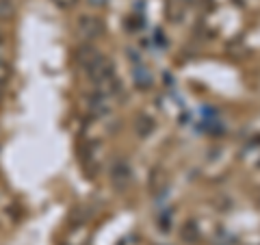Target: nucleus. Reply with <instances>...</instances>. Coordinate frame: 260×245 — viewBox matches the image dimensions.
<instances>
[{
	"mask_svg": "<svg viewBox=\"0 0 260 245\" xmlns=\"http://www.w3.org/2000/svg\"><path fill=\"white\" fill-rule=\"evenodd\" d=\"M89 3H91V5H104L107 0H89Z\"/></svg>",
	"mask_w": 260,
	"mask_h": 245,
	"instance_id": "nucleus-10",
	"label": "nucleus"
},
{
	"mask_svg": "<svg viewBox=\"0 0 260 245\" xmlns=\"http://www.w3.org/2000/svg\"><path fill=\"white\" fill-rule=\"evenodd\" d=\"M76 33L83 39H95L104 33V22L98 15H83L76 22Z\"/></svg>",
	"mask_w": 260,
	"mask_h": 245,
	"instance_id": "nucleus-1",
	"label": "nucleus"
},
{
	"mask_svg": "<svg viewBox=\"0 0 260 245\" xmlns=\"http://www.w3.org/2000/svg\"><path fill=\"white\" fill-rule=\"evenodd\" d=\"M130 180H133V169H130V165L124 163V161H117L115 165L111 167V182H113V187L119 189V191H124L126 187L130 185Z\"/></svg>",
	"mask_w": 260,
	"mask_h": 245,
	"instance_id": "nucleus-2",
	"label": "nucleus"
},
{
	"mask_svg": "<svg viewBox=\"0 0 260 245\" xmlns=\"http://www.w3.org/2000/svg\"><path fill=\"white\" fill-rule=\"evenodd\" d=\"M11 78V65L7 61H0V87H5Z\"/></svg>",
	"mask_w": 260,
	"mask_h": 245,
	"instance_id": "nucleus-7",
	"label": "nucleus"
},
{
	"mask_svg": "<svg viewBox=\"0 0 260 245\" xmlns=\"http://www.w3.org/2000/svg\"><path fill=\"white\" fill-rule=\"evenodd\" d=\"M102 56V52L98 50V48H93V46H80L78 50H76V61H78V65L80 68H85V70H89L91 65L100 59Z\"/></svg>",
	"mask_w": 260,
	"mask_h": 245,
	"instance_id": "nucleus-3",
	"label": "nucleus"
},
{
	"mask_svg": "<svg viewBox=\"0 0 260 245\" xmlns=\"http://www.w3.org/2000/svg\"><path fill=\"white\" fill-rule=\"evenodd\" d=\"M135 128H137V135H139L141 139H148V137L154 133V128H156V124H154V119H152L150 115H141L139 119H137Z\"/></svg>",
	"mask_w": 260,
	"mask_h": 245,
	"instance_id": "nucleus-5",
	"label": "nucleus"
},
{
	"mask_svg": "<svg viewBox=\"0 0 260 245\" xmlns=\"http://www.w3.org/2000/svg\"><path fill=\"white\" fill-rule=\"evenodd\" d=\"M180 239L184 243H189V245L198 243L200 241V228H198V224H195V222H186L182 226V230H180Z\"/></svg>",
	"mask_w": 260,
	"mask_h": 245,
	"instance_id": "nucleus-6",
	"label": "nucleus"
},
{
	"mask_svg": "<svg viewBox=\"0 0 260 245\" xmlns=\"http://www.w3.org/2000/svg\"><path fill=\"white\" fill-rule=\"evenodd\" d=\"M89 109H91L93 115H107V113L111 111V100H109V96H102V94H98L93 96L91 100H89Z\"/></svg>",
	"mask_w": 260,
	"mask_h": 245,
	"instance_id": "nucleus-4",
	"label": "nucleus"
},
{
	"mask_svg": "<svg viewBox=\"0 0 260 245\" xmlns=\"http://www.w3.org/2000/svg\"><path fill=\"white\" fill-rule=\"evenodd\" d=\"M5 50H7L5 42H0V61H5V59H3V56H5Z\"/></svg>",
	"mask_w": 260,
	"mask_h": 245,
	"instance_id": "nucleus-9",
	"label": "nucleus"
},
{
	"mask_svg": "<svg viewBox=\"0 0 260 245\" xmlns=\"http://www.w3.org/2000/svg\"><path fill=\"white\" fill-rule=\"evenodd\" d=\"M52 3L56 5V7H61V9H68V7H72L76 3V0H52Z\"/></svg>",
	"mask_w": 260,
	"mask_h": 245,
	"instance_id": "nucleus-8",
	"label": "nucleus"
}]
</instances>
